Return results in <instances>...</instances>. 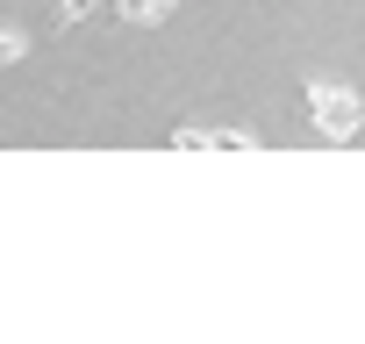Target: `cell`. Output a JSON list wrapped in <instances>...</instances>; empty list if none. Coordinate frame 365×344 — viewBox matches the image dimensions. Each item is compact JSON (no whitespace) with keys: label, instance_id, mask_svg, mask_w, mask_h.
<instances>
[{"label":"cell","instance_id":"3","mask_svg":"<svg viewBox=\"0 0 365 344\" xmlns=\"http://www.w3.org/2000/svg\"><path fill=\"white\" fill-rule=\"evenodd\" d=\"M93 15V0H65V8H58V22H86Z\"/></svg>","mask_w":365,"mask_h":344},{"label":"cell","instance_id":"1","mask_svg":"<svg viewBox=\"0 0 365 344\" xmlns=\"http://www.w3.org/2000/svg\"><path fill=\"white\" fill-rule=\"evenodd\" d=\"M308 122H315L322 136H358V93L315 79V86H308Z\"/></svg>","mask_w":365,"mask_h":344},{"label":"cell","instance_id":"2","mask_svg":"<svg viewBox=\"0 0 365 344\" xmlns=\"http://www.w3.org/2000/svg\"><path fill=\"white\" fill-rule=\"evenodd\" d=\"M122 8H129V15H136V22H158V15H165V8H172V0H122Z\"/></svg>","mask_w":365,"mask_h":344}]
</instances>
